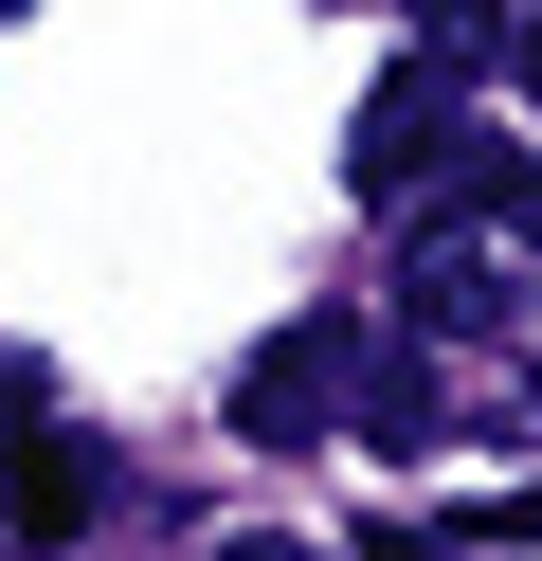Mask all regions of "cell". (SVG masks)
Masks as SVG:
<instances>
[{
  "instance_id": "7a4b0ae2",
  "label": "cell",
  "mask_w": 542,
  "mask_h": 561,
  "mask_svg": "<svg viewBox=\"0 0 542 561\" xmlns=\"http://www.w3.org/2000/svg\"><path fill=\"white\" fill-rule=\"evenodd\" d=\"M397 327H416V344H506V236L470 218V199L416 218V254H397Z\"/></svg>"
},
{
  "instance_id": "3957f363",
  "label": "cell",
  "mask_w": 542,
  "mask_h": 561,
  "mask_svg": "<svg viewBox=\"0 0 542 561\" xmlns=\"http://www.w3.org/2000/svg\"><path fill=\"white\" fill-rule=\"evenodd\" d=\"M452 146H470V73H452V55H416V73L361 91V146H344V163H361V199H416Z\"/></svg>"
},
{
  "instance_id": "6da1fadb",
  "label": "cell",
  "mask_w": 542,
  "mask_h": 561,
  "mask_svg": "<svg viewBox=\"0 0 542 561\" xmlns=\"http://www.w3.org/2000/svg\"><path fill=\"white\" fill-rule=\"evenodd\" d=\"M361 363H380V327H344V308H308V327H272V344H253V380H235V435H253V453L361 435Z\"/></svg>"
},
{
  "instance_id": "ba28073f",
  "label": "cell",
  "mask_w": 542,
  "mask_h": 561,
  "mask_svg": "<svg viewBox=\"0 0 542 561\" xmlns=\"http://www.w3.org/2000/svg\"><path fill=\"white\" fill-rule=\"evenodd\" d=\"M506 525H542V489H524V507H506Z\"/></svg>"
},
{
  "instance_id": "277c9868",
  "label": "cell",
  "mask_w": 542,
  "mask_h": 561,
  "mask_svg": "<svg viewBox=\"0 0 542 561\" xmlns=\"http://www.w3.org/2000/svg\"><path fill=\"white\" fill-rule=\"evenodd\" d=\"M0 507H19V543H72V525L108 507V453H91V435H19V471H0Z\"/></svg>"
},
{
  "instance_id": "8992f818",
  "label": "cell",
  "mask_w": 542,
  "mask_h": 561,
  "mask_svg": "<svg viewBox=\"0 0 542 561\" xmlns=\"http://www.w3.org/2000/svg\"><path fill=\"white\" fill-rule=\"evenodd\" d=\"M217 561H308V543H272V525H253V543H217Z\"/></svg>"
},
{
  "instance_id": "52a82bcc",
  "label": "cell",
  "mask_w": 542,
  "mask_h": 561,
  "mask_svg": "<svg viewBox=\"0 0 542 561\" xmlns=\"http://www.w3.org/2000/svg\"><path fill=\"white\" fill-rule=\"evenodd\" d=\"M524 110H542V19H524Z\"/></svg>"
},
{
  "instance_id": "5b68a950",
  "label": "cell",
  "mask_w": 542,
  "mask_h": 561,
  "mask_svg": "<svg viewBox=\"0 0 542 561\" xmlns=\"http://www.w3.org/2000/svg\"><path fill=\"white\" fill-rule=\"evenodd\" d=\"M361 561H452V543H434V525H361Z\"/></svg>"
}]
</instances>
